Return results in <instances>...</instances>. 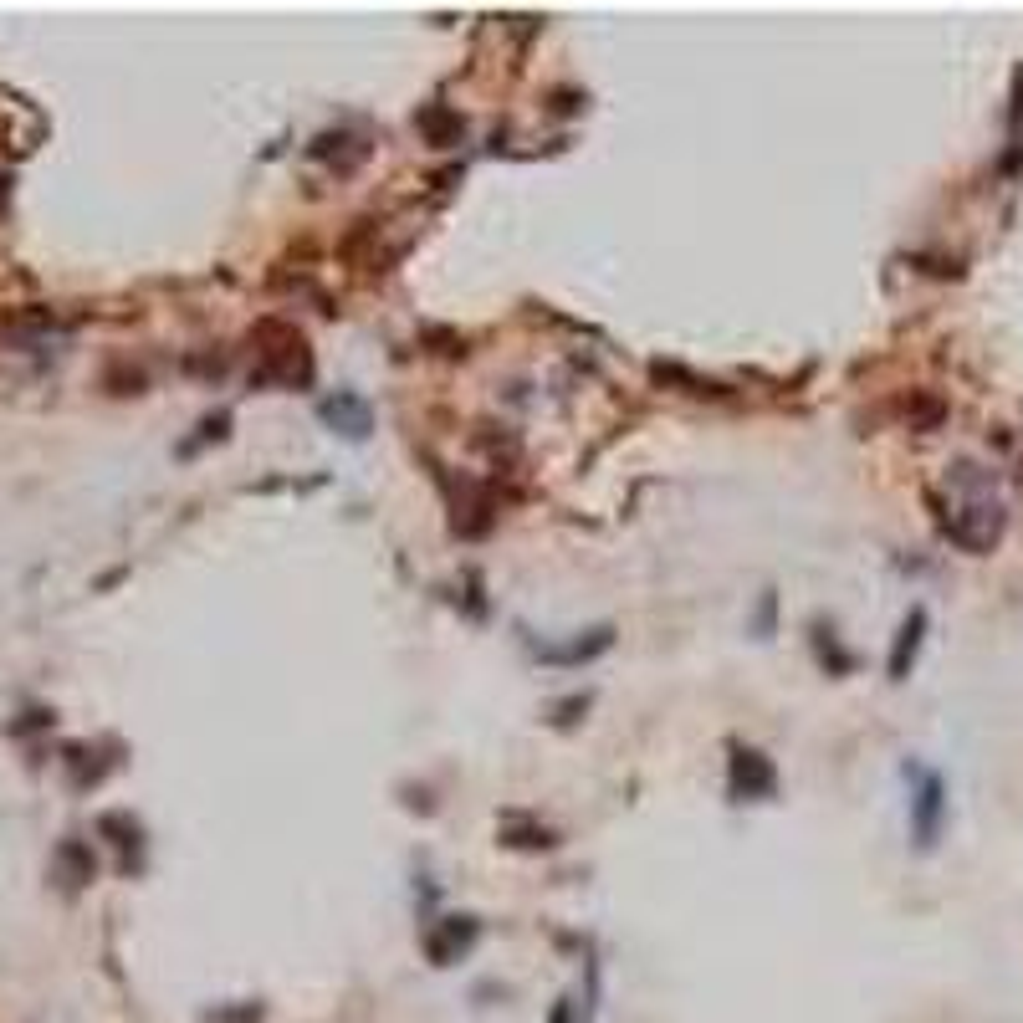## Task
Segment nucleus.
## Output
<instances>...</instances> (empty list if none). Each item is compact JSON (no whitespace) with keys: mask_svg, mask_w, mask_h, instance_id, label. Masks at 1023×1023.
<instances>
[{"mask_svg":"<svg viewBox=\"0 0 1023 1023\" xmlns=\"http://www.w3.org/2000/svg\"><path fill=\"white\" fill-rule=\"evenodd\" d=\"M921 625H926V619H921V614H911V625L901 630V650H896V660H891V671H906V655L916 650V640H921Z\"/></svg>","mask_w":1023,"mask_h":1023,"instance_id":"obj_1","label":"nucleus"}]
</instances>
